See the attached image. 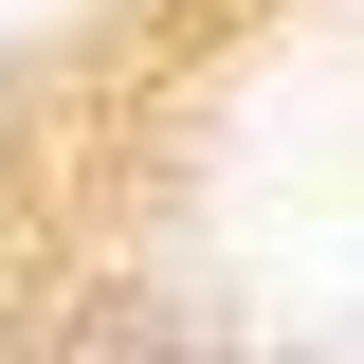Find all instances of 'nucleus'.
<instances>
[{
    "label": "nucleus",
    "mask_w": 364,
    "mask_h": 364,
    "mask_svg": "<svg viewBox=\"0 0 364 364\" xmlns=\"http://www.w3.org/2000/svg\"><path fill=\"white\" fill-rule=\"evenodd\" d=\"M346 18H364V0H346Z\"/></svg>",
    "instance_id": "obj_1"
}]
</instances>
